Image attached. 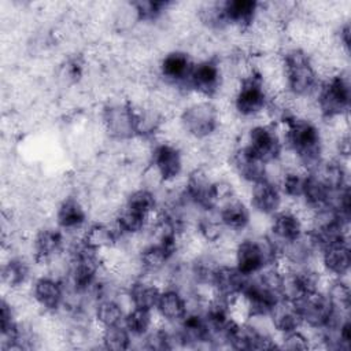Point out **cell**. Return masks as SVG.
<instances>
[{
  "label": "cell",
  "mask_w": 351,
  "mask_h": 351,
  "mask_svg": "<svg viewBox=\"0 0 351 351\" xmlns=\"http://www.w3.org/2000/svg\"><path fill=\"white\" fill-rule=\"evenodd\" d=\"M287 92L296 97L314 99L321 80L313 66L310 53L296 45H285L281 51Z\"/></svg>",
  "instance_id": "1"
},
{
  "label": "cell",
  "mask_w": 351,
  "mask_h": 351,
  "mask_svg": "<svg viewBox=\"0 0 351 351\" xmlns=\"http://www.w3.org/2000/svg\"><path fill=\"white\" fill-rule=\"evenodd\" d=\"M178 119L186 137L193 141H204L221 126L219 110L215 101L192 93L185 95Z\"/></svg>",
  "instance_id": "2"
},
{
  "label": "cell",
  "mask_w": 351,
  "mask_h": 351,
  "mask_svg": "<svg viewBox=\"0 0 351 351\" xmlns=\"http://www.w3.org/2000/svg\"><path fill=\"white\" fill-rule=\"evenodd\" d=\"M99 126L111 143H128L136 137V108L122 95L104 100L99 110Z\"/></svg>",
  "instance_id": "3"
},
{
  "label": "cell",
  "mask_w": 351,
  "mask_h": 351,
  "mask_svg": "<svg viewBox=\"0 0 351 351\" xmlns=\"http://www.w3.org/2000/svg\"><path fill=\"white\" fill-rule=\"evenodd\" d=\"M350 100L351 88L348 70L339 71L332 77L322 80L314 96V101L318 108L321 122L348 115Z\"/></svg>",
  "instance_id": "4"
},
{
  "label": "cell",
  "mask_w": 351,
  "mask_h": 351,
  "mask_svg": "<svg viewBox=\"0 0 351 351\" xmlns=\"http://www.w3.org/2000/svg\"><path fill=\"white\" fill-rule=\"evenodd\" d=\"M270 95L263 80L256 73L239 81V86L232 97V110L243 122H256L266 117Z\"/></svg>",
  "instance_id": "5"
},
{
  "label": "cell",
  "mask_w": 351,
  "mask_h": 351,
  "mask_svg": "<svg viewBox=\"0 0 351 351\" xmlns=\"http://www.w3.org/2000/svg\"><path fill=\"white\" fill-rule=\"evenodd\" d=\"M237 145L245 148L259 160L269 163L280 158L284 145L274 123H251L237 138Z\"/></svg>",
  "instance_id": "6"
},
{
  "label": "cell",
  "mask_w": 351,
  "mask_h": 351,
  "mask_svg": "<svg viewBox=\"0 0 351 351\" xmlns=\"http://www.w3.org/2000/svg\"><path fill=\"white\" fill-rule=\"evenodd\" d=\"M222 84L223 74L218 56L202 59L193 63L186 84V93L214 100L219 95Z\"/></svg>",
  "instance_id": "7"
},
{
  "label": "cell",
  "mask_w": 351,
  "mask_h": 351,
  "mask_svg": "<svg viewBox=\"0 0 351 351\" xmlns=\"http://www.w3.org/2000/svg\"><path fill=\"white\" fill-rule=\"evenodd\" d=\"M89 207L86 200L78 193H70L62 197L53 211V225L64 233L81 234L89 223Z\"/></svg>",
  "instance_id": "8"
},
{
  "label": "cell",
  "mask_w": 351,
  "mask_h": 351,
  "mask_svg": "<svg viewBox=\"0 0 351 351\" xmlns=\"http://www.w3.org/2000/svg\"><path fill=\"white\" fill-rule=\"evenodd\" d=\"M193 63L192 56L185 49L177 47L159 56L156 73L162 82L174 85L186 93V84Z\"/></svg>",
  "instance_id": "9"
},
{
  "label": "cell",
  "mask_w": 351,
  "mask_h": 351,
  "mask_svg": "<svg viewBox=\"0 0 351 351\" xmlns=\"http://www.w3.org/2000/svg\"><path fill=\"white\" fill-rule=\"evenodd\" d=\"M214 188L215 178L208 166L197 167L185 173L184 195L202 211L214 210Z\"/></svg>",
  "instance_id": "10"
},
{
  "label": "cell",
  "mask_w": 351,
  "mask_h": 351,
  "mask_svg": "<svg viewBox=\"0 0 351 351\" xmlns=\"http://www.w3.org/2000/svg\"><path fill=\"white\" fill-rule=\"evenodd\" d=\"M30 258L37 265H45L66 250V236L56 225H40L30 239Z\"/></svg>",
  "instance_id": "11"
},
{
  "label": "cell",
  "mask_w": 351,
  "mask_h": 351,
  "mask_svg": "<svg viewBox=\"0 0 351 351\" xmlns=\"http://www.w3.org/2000/svg\"><path fill=\"white\" fill-rule=\"evenodd\" d=\"M29 289L34 304L41 313L56 314L62 310L66 298L63 281L49 274H41L32 280Z\"/></svg>",
  "instance_id": "12"
},
{
  "label": "cell",
  "mask_w": 351,
  "mask_h": 351,
  "mask_svg": "<svg viewBox=\"0 0 351 351\" xmlns=\"http://www.w3.org/2000/svg\"><path fill=\"white\" fill-rule=\"evenodd\" d=\"M293 302L298 306L303 328L322 329L335 315V307L325 292L315 291L306 293Z\"/></svg>",
  "instance_id": "13"
},
{
  "label": "cell",
  "mask_w": 351,
  "mask_h": 351,
  "mask_svg": "<svg viewBox=\"0 0 351 351\" xmlns=\"http://www.w3.org/2000/svg\"><path fill=\"white\" fill-rule=\"evenodd\" d=\"M149 165L162 176L166 184L181 178L185 174L184 152L171 143L155 141L152 145Z\"/></svg>",
  "instance_id": "14"
},
{
  "label": "cell",
  "mask_w": 351,
  "mask_h": 351,
  "mask_svg": "<svg viewBox=\"0 0 351 351\" xmlns=\"http://www.w3.org/2000/svg\"><path fill=\"white\" fill-rule=\"evenodd\" d=\"M247 203L251 211L271 217L282 208L284 196L276 182L262 178L248 185Z\"/></svg>",
  "instance_id": "15"
},
{
  "label": "cell",
  "mask_w": 351,
  "mask_h": 351,
  "mask_svg": "<svg viewBox=\"0 0 351 351\" xmlns=\"http://www.w3.org/2000/svg\"><path fill=\"white\" fill-rule=\"evenodd\" d=\"M318 261L324 274L333 278H348L351 269L350 241L340 240L322 247Z\"/></svg>",
  "instance_id": "16"
},
{
  "label": "cell",
  "mask_w": 351,
  "mask_h": 351,
  "mask_svg": "<svg viewBox=\"0 0 351 351\" xmlns=\"http://www.w3.org/2000/svg\"><path fill=\"white\" fill-rule=\"evenodd\" d=\"M304 232L303 222L300 217L291 208H281L270 217L267 234L276 241L280 247L296 240Z\"/></svg>",
  "instance_id": "17"
},
{
  "label": "cell",
  "mask_w": 351,
  "mask_h": 351,
  "mask_svg": "<svg viewBox=\"0 0 351 351\" xmlns=\"http://www.w3.org/2000/svg\"><path fill=\"white\" fill-rule=\"evenodd\" d=\"M34 261L21 254H11L3 259L1 265V284L10 291L27 288L34 278L32 274V263Z\"/></svg>",
  "instance_id": "18"
},
{
  "label": "cell",
  "mask_w": 351,
  "mask_h": 351,
  "mask_svg": "<svg viewBox=\"0 0 351 351\" xmlns=\"http://www.w3.org/2000/svg\"><path fill=\"white\" fill-rule=\"evenodd\" d=\"M215 211L228 230L239 234H247L252 211L245 199L234 196L219 204Z\"/></svg>",
  "instance_id": "19"
},
{
  "label": "cell",
  "mask_w": 351,
  "mask_h": 351,
  "mask_svg": "<svg viewBox=\"0 0 351 351\" xmlns=\"http://www.w3.org/2000/svg\"><path fill=\"white\" fill-rule=\"evenodd\" d=\"M121 234L111 221H89L81 233V241L90 250L101 254L119 244Z\"/></svg>",
  "instance_id": "20"
},
{
  "label": "cell",
  "mask_w": 351,
  "mask_h": 351,
  "mask_svg": "<svg viewBox=\"0 0 351 351\" xmlns=\"http://www.w3.org/2000/svg\"><path fill=\"white\" fill-rule=\"evenodd\" d=\"M228 166L233 176L245 184H252L265 178L266 163L255 158L245 148L237 145L228 160Z\"/></svg>",
  "instance_id": "21"
},
{
  "label": "cell",
  "mask_w": 351,
  "mask_h": 351,
  "mask_svg": "<svg viewBox=\"0 0 351 351\" xmlns=\"http://www.w3.org/2000/svg\"><path fill=\"white\" fill-rule=\"evenodd\" d=\"M189 311L188 298L173 287L163 288L160 291L155 314L159 319L167 324H180Z\"/></svg>",
  "instance_id": "22"
},
{
  "label": "cell",
  "mask_w": 351,
  "mask_h": 351,
  "mask_svg": "<svg viewBox=\"0 0 351 351\" xmlns=\"http://www.w3.org/2000/svg\"><path fill=\"white\" fill-rule=\"evenodd\" d=\"M248 277L234 265H219L213 278L214 293L230 302L243 293Z\"/></svg>",
  "instance_id": "23"
},
{
  "label": "cell",
  "mask_w": 351,
  "mask_h": 351,
  "mask_svg": "<svg viewBox=\"0 0 351 351\" xmlns=\"http://www.w3.org/2000/svg\"><path fill=\"white\" fill-rule=\"evenodd\" d=\"M261 3L252 0H225L223 14L228 27L247 32L258 18Z\"/></svg>",
  "instance_id": "24"
},
{
  "label": "cell",
  "mask_w": 351,
  "mask_h": 351,
  "mask_svg": "<svg viewBox=\"0 0 351 351\" xmlns=\"http://www.w3.org/2000/svg\"><path fill=\"white\" fill-rule=\"evenodd\" d=\"M162 288L148 276L143 274L126 287L130 307L155 311Z\"/></svg>",
  "instance_id": "25"
},
{
  "label": "cell",
  "mask_w": 351,
  "mask_h": 351,
  "mask_svg": "<svg viewBox=\"0 0 351 351\" xmlns=\"http://www.w3.org/2000/svg\"><path fill=\"white\" fill-rule=\"evenodd\" d=\"M128 308L119 296H101L92 308V318L101 329L123 324Z\"/></svg>",
  "instance_id": "26"
},
{
  "label": "cell",
  "mask_w": 351,
  "mask_h": 351,
  "mask_svg": "<svg viewBox=\"0 0 351 351\" xmlns=\"http://www.w3.org/2000/svg\"><path fill=\"white\" fill-rule=\"evenodd\" d=\"M270 322L277 335L302 328V318L293 300L280 299L269 313Z\"/></svg>",
  "instance_id": "27"
},
{
  "label": "cell",
  "mask_w": 351,
  "mask_h": 351,
  "mask_svg": "<svg viewBox=\"0 0 351 351\" xmlns=\"http://www.w3.org/2000/svg\"><path fill=\"white\" fill-rule=\"evenodd\" d=\"M137 258H138L143 274L145 276H155L165 271L176 259V256L169 250L149 241L138 252Z\"/></svg>",
  "instance_id": "28"
},
{
  "label": "cell",
  "mask_w": 351,
  "mask_h": 351,
  "mask_svg": "<svg viewBox=\"0 0 351 351\" xmlns=\"http://www.w3.org/2000/svg\"><path fill=\"white\" fill-rule=\"evenodd\" d=\"M148 221H149V217L126 207L123 203L117 210V213L112 218V222H114L118 233L121 234V237L137 236V234L145 233Z\"/></svg>",
  "instance_id": "29"
},
{
  "label": "cell",
  "mask_w": 351,
  "mask_h": 351,
  "mask_svg": "<svg viewBox=\"0 0 351 351\" xmlns=\"http://www.w3.org/2000/svg\"><path fill=\"white\" fill-rule=\"evenodd\" d=\"M123 204L137 213L151 217L159 208L158 193L144 186H137L125 195Z\"/></svg>",
  "instance_id": "30"
},
{
  "label": "cell",
  "mask_w": 351,
  "mask_h": 351,
  "mask_svg": "<svg viewBox=\"0 0 351 351\" xmlns=\"http://www.w3.org/2000/svg\"><path fill=\"white\" fill-rule=\"evenodd\" d=\"M156 314L152 310L130 307L123 319V325L133 337H144L156 324Z\"/></svg>",
  "instance_id": "31"
},
{
  "label": "cell",
  "mask_w": 351,
  "mask_h": 351,
  "mask_svg": "<svg viewBox=\"0 0 351 351\" xmlns=\"http://www.w3.org/2000/svg\"><path fill=\"white\" fill-rule=\"evenodd\" d=\"M100 344L104 350L123 351L133 347V336L123 324H118L101 329Z\"/></svg>",
  "instance_id": "32"
},
{
  "label": "cell",
  "mask_w": 351,
  "mask_h": 351,
  "mask_svg": "<svg viewBox=\"0 0 351 351\" xmlns=\"http://www.w3.org/2000/svg\"><path fill=\"white\" fill-rule=\"evenodd\" d=\"M329 298L336 311L350 313L351 307V289L348 278H333L330 277L324 291Z\"/></svg>",
  "instance_id": "33"
},
{
  "label": "cell",
  "mask_w": 351,
  "mask_h": 351,
  "mask_svg": "<svg viewBox=\"0 0 351 351\" xmlns=\"http://www.w3.org/2000/svg\"><path fill=\"white\" fill-rule=\"evenodd\" d=\"M278 348L291 351H304L311 348V341L307 332L303 328L281 333L277 336Z\"/></svg>",
  "instance_id": "34"
}]
</instances>
